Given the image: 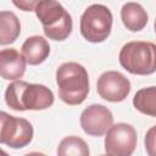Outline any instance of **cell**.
<instances>
[{"instance_id":"obj_6","label":"cell","mask_w":156,"mask_h":156,"mask_svg":"<svg viewBox=\"0 0 156 156\" xmlns=\"http://www.w3.org/2000/svg\"><path fill=\"white\" fill-rule=\"evenodd\" d=\"M0 143L12 149L27 146L33 139V126L26 118H18L6 112H1Z\"/></svg>"},{"instance_id":"obj_18","label":"cell","mask_w":156,"mask_h":156,"mask_svg":"<svg viewBox=\"0 0 156 156\" xmlns=\"http://www.w3.org/2000/svg\"><path fill=\"white\" fill-rule=\"evenodd\" d=\"M24 156H46V155H45V154H43V152L33 151V152H29V154H27V155H24Z\"/></svg>"},{"instance_id":"obj_17","label":"cell","mask_w":156,"mask_h":156,"mask_svg":"<svg viewBox=\"0 0 156 156\" xmlns=\"http://www.w3.org/2000/svg\"><path fill=\"white\" fill-rule=\"evenodd\" d=\"M15 6L20 7L23 11H32L35 9L38 1H12Z\"/></svg>"},{"instance_id":"obj_1","label":"cell","mask_w":156,"mask_h":156,"mask_svg":"<svg viewBox=\"0 0 156 156\" xmlns=\"http://www.w3.org/2000/svg\"><path fill=\"white\" fill-rule=\"evenodd\" d=\"M54 93L48 87L24 80L11 83L5 91V102L15 111L45 110L54 104Z\"/></svg>"},{"instance_id":"obj_14","label":"cell","mask_w":156,"mask_h":156,"mask_svg":"<svg viewBox=\"0 0 156 156\" xmlns=\"http://www.w3.org/2000/svg\"><path fill=\"white\" fill-rule=\"evenodd\" d=\"M134 107L150 117H156V87H147L138 90L133 98Z\"/></svg>"},{"instance_id":"obj_16","label":"cell","mask_w":156,"mask_h":156,"mask_svg":"<svg viewBox=\"0 0 156 156\" xmlns=\"http://www.w3.org/2000/svg\"><path fill=\"white\" fill-rule=\"evenodd\" d=\"M145 150L147 156H156V126L149 128L145 134Z\"/></svg>"},{"instance_id":"obj_10","label":"cell","mask_w":156,"mask_h":156,"mask_svg":"<svg viewBox=\"0 0 156 156\" xmlns=\"http://www.w3.org/2000/svg\"><path fill=\"white\" fill-rule=\"evenodd\" d=\"M26 60L16 49H2L0 51V72L6 80H17L26 72Z\"/></svg>"},{"instance_id":"obj_2","label":"cell","mask_w":156,"mask_h":156,"mask_svg":"<svg viewBox=\"0 0 156 156\" xmlns=\"http://www.w3.org/2000/svg\"><path fill=\"white\" fill-rule=\"evenodd\" d=\"M56 83L60 99L71 106L80 105L89 93L87 69L77 62H65L56 71Z\"/></svg>"},{"instance_id":"obj_3","label":"cell","mask_w":156,"mask_h":156,"mask_svg":"<svg viewBox=\"0 0 156 156\" xmlns=\"http://www.w3.org/2000/svg\"><path fill=\"white\" fill-rule=\"evenodd\" d=\"M34 11L49 39L62 41L72 33V17L60 2L52 0H39Z\"/></svg>"},{"instance_id":"obj_19","label":"cell","mask_w":156,"mask_h":156,"mask_svg":"<svg viewBox=\"0 0 156 156\" xmlns=\"http://www.w3.org/2000/svg\"><path fill=\"white\" fill-rule=\"evenodd\" d=\"M154 28H155V33H156V20H155V23H154Z\"/></svg>"},{"instance_id":"obj_15","label":"cell","mask_w":156,"mask_h":156,"mask_svg":"<svg viewBox=\"0 0 156 156\" xmlns=\"http://www.w3.org/2000/svg\"><path fill=\"white\" fill-rule=\"evenodd\" d=\"M57 156H89V146L82 138L68 135L60 141Z\"/></svg>"},{"instance_id":"obj_11","label":"cell","mask_w":156,"mask_h":156,"mask_svg":"<svg viewBox=\"0 0 156 156\" xmlns=\"http://www.w3.org/2000/svg\"><path fill=\"white\" fill-rule=\"evenodd\" d=\"M21 49L26 62L32 66L43 63L50 54V45L48 40L40 35H32L27 38Z\"/></svg>"},{"instance_id":"obj_7","label":"cell","mask_w":156,"mask_h":156,"mask_svg":"<svg viewBox=\"0 0 156 156\" xmlns=\"http://www.w3.org/2000/svg\"><path fill=\"white\" fill-rule=\"evenodd\" d=\"M136 130L132 124H113L105 136V150L108 156H132L136 147Z\"/></svg>"},{"instance_id":"obj_9","label":"cell","mask_w":156,"mask_h":156,"mask_svg":"<svg viewBox=\"0 0 156 156\" xmlns=\"http://www.w3.org/2000/svg\"><path fill=\"white\" fill-rule=\"evenodd\" d=\"M79 122L85 134L101 136L113 126V116L106 106L93 104L83 110Z\"/></svg>"},{"instance_id":"obj_5","label":"cell","mask_w":156,"mask_h":156,"mask_svg":"<svg viewBox=\"0 0 156 156\" xmlns=\"http://www.w3.org/2000/svg\"><path fill=\"white\" fill-rule=\"evenodd\" d=\"M112 21V13L107 6L90 5L80 17V33L90 43H102L111 34Z\"/></svg>"},{"instance_id":"obj_12","label":"cell","mask_w":156,"mask_h":156,"mask_svg":"<svg viewBox=\"0 0 156 156\" xmlns=\"http://www.w3.org/2000/svg\"><path fill=\"white\" fill-rule=\"evenodd\" d=\"M121 20L130 32H139L147 24V13L138 2H126L121 9Z\"/></svg>"},{"instance_id":"obj_13","label":"cell","mask_w":156,"mask_h":156,"mask_svg":"<svg viewBox=\"0 0 156 156\" xmlns=\"http://www.w3.org/2000/svg\"><path fill=\"white\" fill-rule=\"evenodd\" d=\"M21 33V24L17 16L11 11L0 12V44L7 45L18 38Z\"/></svg>"},{"instance_id":"obj_4","label":"cell","mask_w":156,"mask_h":156,"mask_svg":"<svg viewBox=\"0 0 156 156\" xmlns=\"http://www.w3.org/2000/svg\"><path fill=\"white\" fill-rule=\"evenodd\" d=\"M119 63L132 74H152L156 72V44L141 40L124 44L119 51Z\"/></svg>"},{"instance_id":"obj_8","label":"cell","mask_w":156,"mask_h":156,"mask_svg":"<svg viewBox=\"0 0 156 156\" xmlns=\"http://www.w3.org/2000/svg\"><path fill=\"white\" fill-rule=\"evenodd\" d=\"M96 90L102 99L111 102H121L130 93V82L118 71H106L99 77Z\"/></svg>"},{"instance_id":"obj_20","label":"cell","mask_w":156,"mask_h":156,"mask_svg":"<svg viewBox=\"0 0 156 156\" xmlns=\"http://www.w3.org/2000/svg\"><path fill=\"white\" fill-rule=\"evenodd\" d=\"M100 156H108V155H100Z\"/></svg>"}]
</instances>
